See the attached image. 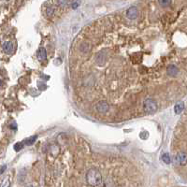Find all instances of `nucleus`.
<instances>
[{"label": "nucleus", "mask_w": 187, "mask_h": 187, "mask_svg": "<svg viewBox=\"0 0 187 187\" xmlns=\"http://www.w3.org/2000/svg\"><path fill=\"white\" fill-rule=\"evenodd\" d=\"M13 50V45L11 42H5L3 44V51L5 52H8V53H10Z\"/></svg>", "instance_id": "nucleus-8"}, {"label": "nucleus", "mask_w": 187, "mask_h": 187, "mask_svg": "<svg viewBox=\"0 0 187 187\" xmlns=\"http://www.w3.org/2000/svg\"><path fill=\"white\" fill-rule=\"evenodd\" d=\"M81 4V2L79 1H74V2H71V7H72V9H77L78 8V6Z\"/></svg>", "instance_id": "nucleus-14"}, {"label": "nucleus", "mask_w": 187, "mask_h": 187, "mask_svg": "<svg viewBox=\"0 0 187 187\" xmlns=\"http://www.w3.org/2000/svg\"><path fill=\"white\" fill-rule=\"evenodd\" d=\"M85 181L91 187H99L103 184V176L95 168L89 169L85 173Z\"/></svg>", "instance_id": "nucleus-1"}, {"label": "nucleus", "mask_w": 187, "mask_h": 187, "mask_svg": "<svg viewBox=\"0 0 187 187\" xmlns=\"http://www.w3.org/2000/svg\"><path fill=\"white\" fill-rule=\"evenodd\" d=\"M174 109H175V112H176L177 114L181 113V112H183V110L184 109V104H183V102H179L178 104H176V106H175Z\"/></svg>", "instance_id": "nucleus-9"}, {"label": "nucleus", "mask_w": 187, "mask_h": 187, "mask_svg": "<svg viewBox=\"0 0 187 187\" xmlns=\"http://www.w3.org/2000/svg\"><path fill=\"white\" fill-rule=\"evenodd\" d=\"M167 73L169 76L174 77V76H176L179 73V68L176 66H174V65H170V66H169L167 67Z\"/></svg>", "instance_id": "nucleus-6"}, {"label": "nucleus", "mask_w": 187, "mask_h": 187, "mask_svg": "<svg viewBox=\"0 0 187 187\" xmlns=\"http://www.w3.org/2000/svg\"><path fill=\"white\" fill-rule=\"evenodd\" d=\"M143 110L146 113H154L157 110V103L153 98H147L143 102Z\"/></svg>", "instance_id": "nucleus-2"}, {"label": "nucleus", "mask_w": 187, "mask_h": 187, "mask_svg": "<svg viewBox=\"0 0 187 187\" xmlns=\"http://www.w3.org/2000/svg\"><path fill=\"white\" fill-rule=\"evenodd\" d=\"M137 9L136 8V7H131V8H129L127 10H126V17L130 20H134L137 17Z\"/></svg>", "instance_id": "nucleus-5"}, {"label": "nucleus", "mask_w": 187, "mask_h": 187, "mask_svg": "<svg viewBox=\"0 0 187 187\" xmlns=\"http://www.w3.org/2000/svg\"><path fill=\"white\" fill-rule=\"evenodd\" d=\"M29 187H33V186H29Z\"/></svg>", "instance_id": "nucleus-17"}, {"label": "nucleus", "mask_w": 187, "mask_h": 187, "mask_svg": "<svg viewBox=\"0 0 187 187\" xmlns=\"http://www.w3.org/2000/svg\"><path fill=\"white\" fill-rule=\"evenodd\" d=\"M38 58L40 60V61H43L46 59V51L44 48H39L38 51Z\"/></svg>", "instance_id": "nucleus-7"}, {"label": "nucleus", "mask_w": 187, "mask_h": 187, "mask_svg": "<svg viewBox=\"0 0 187 187\" xmlns=\"http://www.w3.org/2000/svg\"><path fill=\"white\" fill-rule=\"evenodd\" d=\"M22 148H23V143L22 142H19V143H17V144L14 145V149L16 151H19V150H21Z\"/></svg>", "instance_id": "nucleus-13"}, {"label": "nucleus", "mask_w": 187, "mask_h": 187, "mask_svg": "<svg viewBox=\"0 0 187 187\" xmlns=\"http://www.w3.org/2000/svg\"><path fill=\"white\" fill-rule=\"evenodd\" d=\"M54 13V7L53 6H48L46 8V14L48 16H52Z\"/></svg>", "instance_id": "nucleus-10"}, {"label": "nucleus", "mask_w": 187, "mask_h": 187, "mask_svg": "<svg viewBox=\"0 0 187 187\" xmlns=\"http://www.w3.org/2000/svg\"><path fill=\"white\" fill-rule=\"evenodd\" d=\"M7 168V166H4V167H2V169H1V173H3L4 172V170H5V169Z\"/></svg>", "instance_id": "nucleus-16"}, {"label": "nucleus", "mask_w": 187, "mask_h": 187, "mask_svg": "<svg viewBox=\"0 0 187 187\" xmlns=\"http://www.w3.org/2000/svg\"><path fill=\"white\" fill-rule=\"evenodd\" d=\"M109 105L108 104L107 101L105 100H101L99 102L96 103V110L100 113H106L107 112H109Z\"/></svg>", "instance_id": "nucleus-4"}, {"label": "nucleus", "mask_w": 187, "mask_h": 187, "mask_svg": "<svg viewBox=\"0 0 187 187\" xmlns=\"http://www.w3.org/2000/svg\"><path fill=\"white\" fill-rule=\"evenodd\" d=\"M162 7H168L171 4V1H169V0H164V1H159L158 2Z\"/></svg>", "instance_id": "nucleus-12"}, {"label": "nucleus", "mask_w": 187, "mask_h": 187, "mask_svg": "<svg viewBox=\"0 0 187 187\" xmlns=\"http://www.w3.org/2000/svg\"><path fill=\"white\" fill-rule=\"evenodd\" d=\"M37 140V136H34L33 137H31L30 140H28V141H26L25 143L26 144H32L34 142V140Z\"/></svg>", "instance_id": "nucleus-15"}, {"label": "nucleus", "mask_w": 187, "mask_h": 187, "mask_svg": "<svg viewBox=\"0 0 187 187\" xmlns=\"http://www.w3.org/2000/svg\"><path fill=\"white\" fill-rule=\"evenodd\" d=\"M175 162L178 165L185 166L187 164V154L186 152H180L175 156Z\"/></svg>", "instance_id": "nucleus-3"}, {"label": "nucleus", "mask_w": 187, "mask_h": 187, "mask_svg": "<svg viewBox=\"0 0 187 187\" xmlns=\"http://www.w3.org/2000/svg\"><path fill=\"white\" fill-rule=\"evenodd\" d=\"M162 159H163L164 163H166V164H170V156H169V154H165L163 155Z\"/></svg>", "instance_id": "nucleus-11"}]
</instances>
